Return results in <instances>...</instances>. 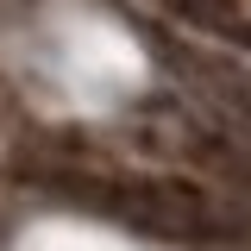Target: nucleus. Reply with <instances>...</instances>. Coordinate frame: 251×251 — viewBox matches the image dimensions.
Masks as SVG:
<instances>
[{
  "instance_id": "nucleus-1",
  "label": "nucleus",
  "mask_w": 251,
  "mask_h": 251,
  "mask_svg": "<svg viewBox=\"0 0 251 251\" xmlns=\"http://www.w3.org/2000/svg\"><path fill=\"white\" fill-rule=\"evenodd\" d=\"M163 6H176L182 19H195V25L207 31H226V38H245V0H163Z\"/></svg>"
}]
</instances>
